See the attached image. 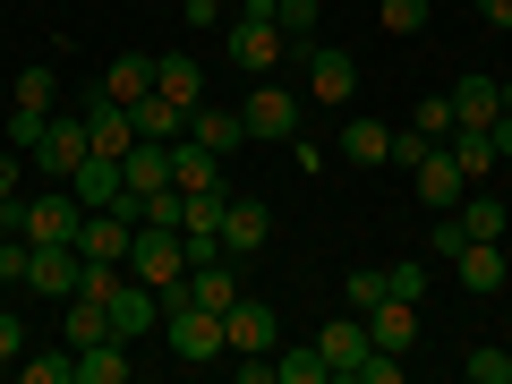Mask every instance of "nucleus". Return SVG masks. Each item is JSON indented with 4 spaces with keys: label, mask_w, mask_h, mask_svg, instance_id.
<instances>
[{
    "label": "nucleus",
    "mask_w": 512,
    "mask_h": 384,
    "mask_svg": "<svg viewBox=\"0 0 512 384\" xmlns=\"http://www.w3.org/2000/svg\"><path fill=\"white\" fill-rule=\"evenodd\" d=\"M128 274L146 282L154 299H188V231H163V222H137V239H128Z\"/></svg>",
    "instance_id": "nucleus-1"
},
{
    "label": "nucleus",
    "mask_w": 512,
    "mask_h": 384,
    "mask_svg": "<svg viewBox=\"0 0 512 384\" xmlns=\"http://www.w3.org/2000/svg\"><path fill=\"white\" fill-rule=\"evenodd\" d=\"M282 26H274V0H239L231 9V60H239V77H274L282 69Z\"/></svg>",
    "instance_id": "nucleus-2"
},
{
    "label": "nucleus",
    "mask_w": 512,
    "mask_h": 384,
    "mask_svg": "<svg viewBox=\"0 0 512 384\" xmlns=\"http://www.w3.org/2000/svg\"><path fill=\"white\" fill-rule=\"evenodd\" d=\"M9 222H18V239L52 248V239H77V231H86V205H77L69 180H52L43 197H18V205H9Z\"/></svg>",
    "instance_id": "nucleus-3"
},
{
    "label": "nucleus",
    "mask_w": 512,
    "mask_h": 384,
    "mask_svg": "<svg viewBox=\"0 0 512 384\" xmlns=\"http://www.w3.org/2000/svg\"><path fill=\"white\" fill-rule=\"evenodd\" d=\"M163 333H171V359H188V367L231 359V342H222V316L197 308V299H171V308H163Z\"/></svg>",
    "instance_id": "nucleus-4"
},
{
    "label": "nucleus",
    "mask_w": 512,
    "mask_h": 384,
    "mask_svg": "<svg viewBox=\"0 0 512 384\" xmlns=\"http://www.w3.org/2000/svg\"><path fill=\"white\" fill-rule=\"evenodd\" d=\"M239 120H248L256 146H291V137H299V94H291V86H265V77H256L248 103H239Z\"/></svg>",
    "instance_id": "nucleus-5"
},
{
    "label": "nucleus",
    "mask_w": 512,
    "mask_h": 384,
    "mask_svg": "<svg viewBox=\"0 0 512 384\" xmlns=\"http://www.w3.org/2000/svg\"><path fill=\"white\" fill-rule=\"evenodd\" d=\"M410 180H419V205H427V214H453V205L470 197V171H461L444 146H427L419 163H410Z\"/></svg>",
    "instance_id": "nucleus-6"
},
{
    "label": "nucleus",
    "mask_w": 512,
    "mask_h": 384,
    "mask_svg": "<svg viewBox=\"0 0 512 384\" xmlns=\"http://www.w3.org/2000/svg\"><path fill=\"white\" fill-rule=\"evenodd\" d=\"M86 154H94V146H86V120H77V111H52V120H43V146H35L43 180H69Z\"/></svg>",
    "instance_id": "nucleus-7"
},
{
    "label": "nucleus",
    "mask_w": 512,
    "mask_h": 384,
    "mask_svg": "<svg viewBox=\"0 0 512 384\" xmlns=\"http://www.w3.org/2000/svg\"><path fill=\"white\" fill-rule=\"evenodd\" d=\"M222 342H231V359H248V350H274V342H282V325H274V308H265V299L239 291L231 308H222Z\"/></svg>",
    "instance_id": "nucleus-8"
},
{
    "label": "nucleus",
    "mask_w": 512,
    "mask_h": 384,
    "mask_svg": "<svg viewBox=\"0 0 512 384\" xmlns=\"http://www.w3.org/2000/svg\"><path fill=\"white\" fill-rule=\"evenodd\" d=\"M77 274H86L77 239H52V248H35V265H26V291H35V299H69Z\"/></svg>",
    "instance_id": "nucleus-9"
},
{
    "label": "nucleus",
    "mask_w": 512,
    "mask_h": 384,
    "mask_svg": "<svg viewBox=\"0 0 512 384\" xmlns=\"http://www.w3.org/2000/svg\"><path fill=\"white\" fill-rule=\"evenodd\" d=\"M77 120H86V146H94V154H128V146H137V120H128V103H111L103 86L86 94V111H77Z\"/></svg>",
    "instance_id": "nucleus-10"
},
{
    "label": "nucleus",
    "mask_w": 512,
    "mask_h": 384,
    "mask_svg": "<svg viewBox=\"0 0 512 384\" xmlns=\"http://www.w3.org/2000/svg\"><path fill=\"white\" fill-rule=\"evenodd\" d=\"M308 94L316 103H350V94H359V60H350L342 43H308Z\"/></svg>",
    "instance_id": "nucleus-11"
},
{
    "label": "nucleus",
    "mask_w": 512,
    "mask_h": 384,
    "mask_svg": "<svg viewBox=\"0 0 512 384\" xmlns=\"http://www.w3.org/2000/svg\"><path fill=\"white\" fill-rule=\"evenodd\" d=\"M265 231H274V214H265L256 197H231V214H222V256H231V265H248V256L265 248Z\"/></svg>",
    "instance_id": "nucleus-12"
},
{
    "label": "nucleus",
    "mask_w": 512,
    "mask_h": 384,
    "mask_svg": "<svg viewBox=\"0 0 512 384\" xmlns=\"http://www.w3.org/2000/svg\"><path fill=\"white\" fill-rule=\"evenodd\" d=\"M111 333H120V325H111L103 299H86V291L60 299V342H69V350H94V342H111Z\"/></svg>",
    "instance_id": "nucleus-13"
},
{
    "label": "nucleus",
    "mask_w": 512,
    "mask_h": 384,
    "mask_svg": "<svg viewBox=\"0 0 512 384\" xmlns=\"http://www.w3.org/2000/svg\"><path fill=\"white\" fill-rule=\"evenodd\" d=\"M444 265L461 274V291H504V239H461Z\"/></svg>",
    "instance_id": "nucleus-14"
},
{
    "label": "nucleus",
    "mask_w": 512,
    "mask_h": 384,
    "mask_svg": "<svg viewBox=\"0 0 512 384\" xmlns=\"http://www.w3.org/2000/svg\"><path fill=\"white\" fill-rule=\"evenodd\" d=\"M367 342H376V350H410V342H419V299L384 291L376 308H367Z\"/></svg>",
    "instance_id": "nucleus-15"
},
{
    "label": "nucleus",
    "mask_w": 512,
    "mask_h": 384,
    "mask_svg": "<svg viewBox=\"0 0 512 384\" xmlns=\"http://www.w3.org/2000/svg\"><path fill=\"white\" fill-rule=\"evenodd\" d=\"M188 137H197L205 154H222V163H231V154L248 146V120H239V111H222V103H197V111H188Z\"/></svg>",
    "instance_id": "nucleus-16"
},
{
    "label": "nucleus",
    "mask_w": 512,
    "mask_h": 384,
    "mask_svg": "<svg viewBox=\"0 0 512 384\" xmlns=\"http://www.w3.org/2000/svg\"><path fill=\"white\" fill-rule=\"evenodd\" d=\"M504 120V77H461L453 86V128H495Z\"/></svg>",
    "instance_id": "nucleus-17"
},
{
    "label": "nucleus",
    "mask_w": 512,
    "mask_h": 384,
    "mask_svg": "<svg viewBox=\"0 0 512 384\" xmlns=\"http://www.w3.org/2000/svg\"><path fill=\"white\" fill-rule=\"evenodd\" d=\"M120 180H128V197H154V188H171V146L137 137V146L120 154Z\"/></svg>",
    "instance_id": "nucleus-18"
},
{
    "label": "nucleus",
    "mask_w": 512,
    "mask_h": 384,
    "mask_svg": "<svg viewBox=\"0 0 512 384\" xmlns=\"http://www.w3.org/2000/svg\"><path fill=\"white\" fill-rule=\"evenodd\" d=\"M171 188H180V197H197V188H231V180H222V154H205L197 137H180V146H171Z\"/></svg>",
    "instance_id": "nucleus-19"
},
{
    "label": "nucleus",
    "mask_w": 512,
    "mask_h": 384,
    "mask_svg": "<svg viewBox=\"0 0 512 384\" xmlns=\"http://www.w3.org/2000/svg\"><path fill=\"white\" fill-rule=\"evenodd\" d=\"M316 350H325V367H333V376H350V367H359L367 350H376V342H367V316H333V325L316 333Z\"/></svg>",
    "instance_id": "nucleus-20"
},
{
    "label": "nucleus",
    "mask_w": 512,
    "mask_h": 384,
    "mask_svg": "<svg viewBox=\"0 0 512 384\" xmlns=\"http://www.w3.org/2000/svg\"><path fill=\"white\" fill-rule=\"evenodd\" d=\"M128 120H137V137H154V146H180V137H188V111L171 103V94H137Z\"/></svg>",
    "instance_id": "nucleus-21"
},
{
    "label": "nucleus",
    "mask_w": 512,
    "mask_h": 384,
    "mask_svg": "<svg viewBox=\"0 0 512 384\" xmlns=\"http://www.w3.org/2000/svg\"><path fill=\"white\" fill-rule=\"evenodd\" d=\"M188 299L222 316V308L239 299V265H231V256H205V265H188Z\"/></svg>",
    "instance_id": "nucleus-22"
},
{
    "label": "nucleus",
    "mask_w": 512,
    "mask_h": 384,
    "mask_svg": "<svg viewBox=\"0 0 512 384\" xmlns=\"http://www.w3.org/2000/svg\"><path fill=\"white\" fill-rule=\"evenodd\" d=\"M333 154H342V163H359V171H384V163H393V128H384V120H350Z\"/></svg>",
    "instance_id": "nucleus-23"
},
{
    "label": "nucleus",
    "mask_w": 512,
    "mask_h": 384,
    "mask_svg": "<svg viewBox=\"0 0 512 384\" xmlns=\"http://www.w3.org/2000/svg\"><path fill=\"white\" fill-rule=\"evenodd\" d=\"M69 188H77V205H86V214H94V205H111V197H120V154H86V163H77L69 171Z\"/></svg>",
    "instance_id": "nucleus-24"
},
{
    "label": "nucleus",
    "mask_w": 512,
    "mask_h": 384,
    "mask_svg": "<svg viewBox=\"0 0 512 384\" xmlns=\"http://www.w3.org/2000/svg\"><path fill=\"white\" fill-rule=\"evenodd\" d=\"M154 94H171L180 111H197V103H205V69H197L188 52H163V60H154Z\"/></svg>",
    "instance_id": "nucleus-25"
},
{
    "label": "nucleus",
    "mask_w": 512,
    "mask_h": 384,
    "mask_svg": "<svg viewBox=\"0 0 512 384\" xmlns=\"http://www.w3.org/2000/svg\"><path fill=\"white\" fill-rule=\"evenodd\" d=\"M111 325H120L128 342H137V333H154V325H163V299H154L146 282L128 274V282H120V299H111Z\"/></svg>",
    "instance_id": "nucleus-26"
},
{
    "label": "nucleus",
    "mask_w": 512,
    "mask_h": 384,
    "mask_svg": "<svg viewBox=\"0 0 512 384\" xmlns=\"http://www.w3.org/2000/svg\"><path fill=\"white\" fill-rule=\"evenodd\" d=\"M77 384H128V333H111V342L77 350Z\"/></svg>",
    "instance_id": "nucleus-27"
},
{
    "label": "nucleus",
    "mask_w": 512,
    "mask_h": 384,
    "mask_svg": "<svg viewBox=\"0 0 512 384\" xmlns=\"http://www.w3.org/2000/svg\"><path fill=\"white\" fill-rule=\"evenodd\" d=\"M103 94H111V103H137V94H154V60H146V52H120V60L103 69Z\"/></svg>",
    "instance_id": "nucleus-28"
},
{
    "label": "nucleus",
    "mask_w": 512,
    "mask_h": 384,
    "mask_svg": "<svg viewBox=\"0 0 512 384\" xmlns=\"http://www.w3.org/2000/svg\"><path fill=\"white\" fill-rule=\"evenodd\" d=\"M444 154H453V163L470 171V180H487V171L504 163V154H495V137H487V128H453V137H444Z\"/></svg>",
    "instance_id": "nucleus-29"
},
{
    "label": "nucleus",
    "mask_w": 512,
    "mask_h": 384,
    "mask_svg": "<svg viewBox=\"0 0 512 384\" xmlns=\"http://www.w3.org/2000/svg\"><path fill=\"white\" fill-rule=\"evenodd\" d=\"M222 214H231V188H197L188 214H180V231L188 239H222Z\"/></svg>",
    "instance_id": "nucleus-30"
},
{
    "label": "nucleus",
    "mask_w": 512,
    "mask_h": 384,
    "mask_svg": "<svg viewBox=\"0 0 512 384\" xmlns=\"http://www.w3.org/2000/svg\"><path fill=\"white\" fill-rule=\"evenodd\" d=\"M18 384H77V350L60 342V350H26L18 359Z\"/></svg>",
    "instance_id": "nucleus-31"
},
{
    "label": "nucleus",
    "mask_w": 512,
    "mask_h": 384,
    "mask_svg": "<svg viewBox=\"0 0 512 384\" xmlns=\"http://www.w3.org/2000/svg\"><path fill=\"white\" fill-rule=\"evenodd\" d=\"M274 384H333V367H325V350H316V342L308 350H282L274 342Z\"/></svg>",
    "instance_id": "nucleus-32"
},
{
    "label": "nucleus",
    "mask_w": 512,
    "mask_h": 384,
    "mask_svg": "<svg viewBox=\"0 0 512 384\" xmlns=\"http://www.w3.org/2000/svg\"><path fill=\"white\" fill-rule=\"evenodd\" d=\"M453 214H461V231H470V239H504V231H512V214H504L495 197H461Z\"/></svg>",
    "instance_id": "nucleus-33"
},
{
    "label": "nucleus",
    "mask_w": 512,
    "mask_h": 384,
    "mask_svg": "<svg viewBox=\"0 0 512 384\" xmlns=\"http://www.w3.org/2000/svg\"><path fill=\"white\" fill-rule=\"evenodd\" d=\"M316 0H274V26H282V43H316Z\"/></svg>",
    "instance_id": "nucleus-34"
},
{
    "label": "nucleus",
    "mask_w": 512,
    "mask_h": 384,
    "mask_svg": "<svg viewBox=\"0 0 512 384\" xmlns=\"http://www.w3.org/2000/svg\"><path fill=\"white\" fill-rule=\"evenodd\" d=\"M52 86H60L52 69H18V86H9V103H18V111H52Z\"/></svg>",
    "instance_id": "nucleus-35"
},
{
    "label": "nucleus",
    "mask_w": 512,
    "mask_h": 384,
    "mask_svg": "<svg viewBox=\"0 0 512 384\" xmlns=\"http://www.w3.org/2000/svg\"><path fill=\"white\" fill-rule=\"evenodd\" d=\"M376 299H384V265H359V274L342 282V308H350V316H367Z\"/></svg>",
    "instance_id": "nucleus-36"
},
{
    "label": "nucleus",
    "mask_w": 512,
    "mask_h": 384,
    "mask_svg": "<svg viewBox=\"0 0 512 384\" xmlns=\"http://www.w3.org/2000/svg\"><path fill=\"white\" fill-rule=\"evenodd\" d=\"M410 128H419V137H436V146H444V137H453V94H427V103L410 111Z\"/></svg>",
    "instance_id": "nucleus-37"
},
{
    "label": "nucleus",
    "mask_w": 512,
    "mask_h": 384,
    "mask_svg": "<svg viewBox=\"0 0 512 384\" xmlns=\"http://www.w3.org/2000/svg\"><path fill=\"white\" fill-rule=\"evenodd\" d=\"M461 376H470V384H512V350H470Z\"/></svg>",
    "instance_id": "nucleus-38"
},
{
    "label": "nucleus",
    "mask_w": 512,
    "mask_h": 384,
    "mask_svg": "<svg viewBox=\"0 0 512 384\" xmlns=\"http://www.w3.org/2000/svg\"><path fill=\"white\" fill-rule=\"evenodd\" d=\"M376 18H384V35H419V26H427V0H376Z\"/></svg>",
    "instance_id": "nucleus-39"
},
{
    "label": "nucleus",
    "mask_w": 512,
    "mask_h": 384,
    "mask_svg": "<svg viewBox=\"0 0 512 384\" xmlns=\"http://www.w3.org/2000/svg\"><path fill=\"white\" fill-rule=\"evenodd\" d=\"M43 120H52V111H18V103H9V146L35 154V146H43Z\"/></svg>",
    "instance_id": "nucleus-40"
},
{
    "label": "nucleus",
    "mask_w": 512,
    "mask_h": 384,
    "mask_svg": "<svg viewBox=\"0 0 512 384\" xmlns=\"http://www.w3.org/2000/svg\"><path fill=\"white\" fill-rule=\"evenodd\" d=\"M384 291H393V299H419L427 291V265H384Z\"/></svg>",
    "instance_id": "nucleus-41"
},
{
    "label": "nucleus",
    "mask_w": 512,
    "mask_h": 384,
    "mask_svg": "<svg viewBox=\"0 0 512 384\" xmlns=\"http://www.w3.org/2000/svg\"><path fill=\"white\" fill-rule=\"evenodd\" d=\"M0 359H9V376H18V359H26V325L9 308H0Z\"/></svg>",
    "instance_id": "nucleus-42"
},
{
    "label": "nucleus",
    "mask_w": 512,
    "mask_h": 384,
    "mask_svg": "<svg viewBox=\"0 0 512 384\" xmlns=\"http://www.w3.org/2000/svg\"><path fill=\"white\" fill-rule=\"evenodd\" d=\"M188 26H231V0H188Z\"/></svg>",
    "instance_id": "nucleus-43"
},
{
    "label": "nucleus",
    "mask_w": 512,
    "mask_h": 384,
    "mask_svg": "<svg viewBox=\"0 0 512 384\" xmlns=\"http://www.w3.org/2000/svg\"><path fill=\"white\" fill-rule=\"evenodd\" d=\"M427 146H436V137H419V128H402V137H393V163H402V171H410V163H419V154H427Z\"/></svg>",
    "instance_id": "nucleus-44"
},
{
    "label": "nucleus",
    "mask_w": 512,
    "mask_h": 384,
    "mask_svg": "<svg viewBox=\"0 0 512 384\" xmlns=\"http://www.w3.org/2000/svg\"><path fill=\"white\" fill-rule=\"evenodd\" d=\"M26 197V180H18V154H0V205H18Z\"/></svg>",
    "instance_id": "nucleus-45"
},
{
    "label": "nucleus",
    "mask_w": 512,
    "mask_h": 384,
    "mask_svg": "<svg viewBox=\"0 0 512 384\" xmlns=\"http://www.w3.org/2000/svg\"><path fill=\"white\" fill-rule=\"evenodd\" d=\"M478 18H487L495 35H512V0H478Z\"/></svg>",
    "instance_id": "nucleus-46"
},
{
    "label": "nucleus",
    "mask_w": 512,
    "mask_h": 384,
    "mask_svg": "<svg viewBox=\"0 0 512 384\" xmlns=\"http://www.w3.org/2000/svg\"><path fill=\"white\" fill-rule=\"evenodd\" d=\"M9 231H18V222H9V205H0V239H9Z\"/></svg>",
    "instance_id": "nucleus-47"
},
{
    "label": "nucleus",
    "mask_w": 512,
    "mask_h": 384,
    "mask_svg": "<svg viewBox=\"0 0 512 384\" xmlns=\"http://www.w3.org/2000/svg\"><path fill=\"white\" fill-rule=\"evenodd\" d=\"M504 120H512V77H504Z\"/></svg>",
    "instance_id": "nucleus-48"
},
{
    "label": "nucleus",
    "mask_w": 512,
    "mask_h": 384,
    "mask_svg": "<svg viewBox=\"0 0 512 384\" xmlns=\"http://www.w3.org/2000/svg\"><path fill=\"white\" fill-rule=\"evenodd\" d=\"M0 291H9V282H0Z\"/></svg>",
    "instance_id": "nucleus-49"
}]
</instances>
